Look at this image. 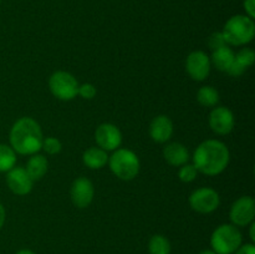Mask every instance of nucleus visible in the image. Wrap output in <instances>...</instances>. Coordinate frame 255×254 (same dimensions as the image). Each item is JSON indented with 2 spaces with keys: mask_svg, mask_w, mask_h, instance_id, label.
I'll return each mask as SVG.
<instances>
[{
  "mask_svg": "<svg viewBox=\"0 0 255 254\" xmlns=\"http://www.w3.org/2000/svg\"><path fill=\"white\" fill-rule=\"evenodd\" d=\"M243 244V236L232 223L221 224L211 236V249L217 254H233Z\"/></svg>",
  "mask_w": 255,
  "mask_h": 254,
  "instance_id": "obj_5",
  "label": "nucleus"
},
{
  "mask_svg": "<svg viewBox=\"0 0 255 254\" xmlns=\"http://www.w3.org/2000/svg\"><path fill=\"white\" fill-rule=\"evenodd\" d=\"M41 149H44L47 154L50 156H54L61 152L62 149V143L59 138L56 137H46V138L42 139V146Z\"/></svg>",
  "mask_w": 255,
  "mask_h": 254,
  "instance_id": "obj_24",
  "label": "nucleus"
},
{
  "mask_svg": "<svg viewBox=\"0 0 255 254\" xmlns=\"http://www.w3.org/2000/svg\"><path fill=\"white\" fill-rule=\"evenodd\" d=\"M255 217V202L251 196H242L232 204L229 211V219L233 226L248 227L253 223Z\"/></svg>",
  "mask_w": 255,
  "mask_h": 254,
  "instance_id": "obj_8",
  "label": "nucleus"
},
{
  "mask_svg": "<svg viewBox=\"0 0 255 254\" xmlns=\"http://www.w3.org/2000/svg\"><path fill=\"white\" fill-rule=\"evenodd\" d=\"M231 152L224 142L219 139H206L197 146L193 153V164L199 173L214 177L228 167Z\"/></svg>",
  "mask_w": 255,
  "mask_h": 254,
  "instance_id": "obj_1",
  "label": "nucleus"
},
{
  "mask_svg": "<svg viewBox=\"0 0 255 254\" xmlns=\"http://www.w3.org/2000/svg\"><path fill=\"white\" fill-rule=\"evenodd\" d=\"M244 10H246V15L249 17L254 19L255 17V0H244L243 1Z\"/></svg>",
  "mask_w": 255,
  "mask_h": 254,
  "instance_id": "obj_28",
  "label": "nucleus"
},
{
  "mask_svg": "<svg viewBox=\"0 0 255 254\" xmlns=\"http://www.w3.org/2000/svg\"><path fill=\"white\" fill-rule=\"evenodd\" d=\"M211 62L217 70L219 71L227 72L231 66L233 65L234 59H236V52L233 51L232 47H229L228 45L226 46H222L219 49L213 50L212 51L211 56Z\"/></svg>",
  "mask_w": 255,
  "mask_h": 254,
  "instance_id": "obj_16",
  "label": "nucleus"
},
{
  "mask_svg": "<svg viewBox=\"0 0 255 254\" xmlns=\"http://www.w3.org/2000/svg\"><path fill=\"white\" fill-rule=\"evenodd\" d=\"M82 162L90 169H101L109 162V154L100 147H90L82 153Z\"/></svg>",
  "mask_w": 255,
  "mask_h": 254,
  "instance_id": "obj_18",
  "label": "nucleus"
},
{
  "mask_svg": "<svg viewBox=\"0 0 255 254\" xmlns=\"http://www.w3.org/2000/svg\"><path fill=\"white\" fill-rule=\"evenodd\" d=\"M163 157L167 163L173 167H181L188 163L189 152L183 143L172 142L163 148Z\"/></svg>",
  "mask_w": 255,
  "mask_h": 254,
  "instance_id": "obj_15",
  "label": "nucleus"
},
{
  "mask_svg": "<svg viewBox=\"0 0 255 254\" xmlns=\"http://www.w3.org/2000/svg\"><path fill=\"white\" fill-rule=\"evenodd\" d=\"M222 34L227 45L244 46L253 41L255 36L254 19L246 14L233 15L224 24Z\"/></svg>",
  "mask_w": 255,
  "mask_h": 254,
  "instance_id": "obj_3",
  "label": "nucleus"
},
{
  "mask_svg": "<svg viewBox=\"0 0 255 254\" xmlns=\"http://www.w3.org/2000/svg\"><path fill=\"white\" fill-rule=\"evenodd\" d=\"M212 62L207 52L202 50L192 51L186 59V71L194 81H204L211 74Z\"/></svg>",
  "mask_w": 255,
  "mask_h": 254,
  "instance_id": "obj_9",
  "label": "nucleus"
},
{
  "mask_svg": "<svg viewBox=\"0 0 255 254\" xmlns=\"http://www.w3.org/2000/svg\"><path fill=\"white\" fill-rule=\"evenodd\" d=\"M208 124L212 131L221 136L229 134L236 126V117L232 110L226 106L214 107L208 117Z\"/></svg>",
  "mask_w": 255,
  "mask_h": 254,
  "instance_id": "obj_10",
  "label": "nucleus"
},
{
  "mask_svg": "<svg viewBox=\"0 0 255 254\" xmlns=\"http://www.w3.org/2000/svg\"><path fill=\"white\" fill-rule=\"evenodd\" d=\"M6 184L16 196H26L32 191L34 181L27 174L25 167L15 166L6 172Z\"/></svg>",
  "mask_w": 255,
  "mask_h": 254,
  "instance_id": "obj_13",
  "label": "nucleus"
},
{
  "mask_svg": "<svg viewBox=\"0 0 255 254\" xmlns=\"http://www.w3.org/2000/svg\"><path fill=\"white\" fill-rule=\"evenodd\" d=\"M249 238H251L252 243L255 242V222L249 224Z\"/></svg>",
  "mask_w": 255,
  "mask_h": 254,
  "instance_id": "obj_30",
  "label": "nucleus"
},
{
  "mask_svg": "<svg viewBox=\"0 0 255 254\" xmlns=\"http://www.w3.org/2000/svg\"><path fill=\"white\" fill-rule=\"evenodd\" d=\"M25 169H26L27 174L31 177L32 181H40L49 171V161L44 154H31L30 158L27 159Z\"/></svg>",
  "mask_w": 255,
  "mask_h": 254,
  "instance_id": "obj_17",
  "label": "nucleus"
},
{
  "mask_svg": "<svg viewBox=\"0 0 255 254\" xmlns=\"http://www.w3.org/2000/svg\"><path fill=\"white\" fill-rule=\"evenodd\" d=\"M188 202L191 208L197 213L209 214L218 209L221 204V197L216 189L211 187H201L192 192Z\"/></svg>",
  "mask_w": 255,
  "mask_h": 254,
  "instance_id": "obj_7",
  "label": "nucleus"
},
{
  "mask_svg": "<svg viewBox=\"0 0 255 254\" xmlns=\"http://www.w3.org/2000/svg\"><path fill=\"white\" fill-rule=\"evenodd\" d=\"M5 221H6V211H5L4 206H2L1 202H0V231H1V228L4 227Z\"/></svg>",
  "mask_w": 255,
  "mask_h": 254,
  "instance_id": "obj_29",
  "label": "nucleus"
},
{
  "mask_svg": "<svg viewBox=\"0 0 255 254\" xmlns=\"http://www.w3.org/2000/svg\"><path fill=\"white\" fill-rule=\"evenodd\" d=\"M198 254H217V253L214 251H212V249H203V251L199 252Z\"/></svg>",
  "mask_w": 255,
  "mask_h": 254,
  "instance_id": "obj_32",
  "label": "nucleus"
},
{
  "mask_svg": "<svg viewBox=\"0 0 255 254\" xmlns=\"http://www.w3.org/2000/svg\"><path fill=\"white\" fill-rule=\"evenodd\" d=\"M41 127L32 117H20L14 122L9 133L10 147L16 154L31 156L37 153L42 146Z\"/></svg>",
  "mask_w": 255,
  "mask_h": 254,
  "instance_id": "obj_2",
  "label": "nucleus"
},
{
  "mask_svg": "<svg viewBox=\"0 0 255 254\" xmlns=\"http://www.w3.org/2000/svg\"><path fill=\"white\" fill-rule=\"evenodd\" d=\"M16 164V153L10 144L0 143V172L6 173Z\"/></svg>",
  "mask_w": 255,
  "mask_h": 254,
  "instance_id": "obj_21",
  "label": "nucleus"
},
{
  "mask_svg": "<svg viewBox=\"0 0 255 254\" xmlns=\"http://www.w3.org/2000/svg\"><path fill=\"white\" fill-rule=\"evenodd\" d=\"M173 122L166 115L156 116L149 124V136L157 143H166L173 136Z\"/></svg>",
  "mask_w": 255,
  "mask_h": 254,
  "instance_id": "obj_14",
  "label": "nucleus"
},
{
  "mask_svg": "<svg viewBox=\"0 0 255 254\" xmlns=\"http://www.w3.org/2000/svg\"><path fill=\"white\" fill-rule=\"evenodd\" d=\"M79 82L70 72L59 70L49 77V89L52 96L61 101H71L77 96Z\"/></svg>",
  "mask_w": 255,
  "mask_h": 254,
  "instance_id": "obj_6",
  "label": "nucleus"
},
{
  "mask_svg": "<svg viewBox=\"0 0 255 254\" xmlns=\"http://www.w3.org/2000/svg\"><path fill=\"white\" fill-rule=\"evenodd\" d=\"M110 169L121 181H132L139 173L141 162L138 156L128 148H117L109 156Z\"/></svg>",
  "mask_w": 255,
  "mask_h": 254,
  "instance_id": "obj_4",
  "label": "nucleus"
},
{
  "mask_svg": "<svg viewBox=\"0 0 255 254\" xmlns=\"http://www.w3.org/2000/svg\"><path fill=\"white\" fill-rule=\"evenodd\" d=\"M95 139H96L97 147L105 149L106 152L120 148L122 143L121 129L114 124L105 122L101 124L95 131Z\"/></svg>",
  "mask_w": 255,
  "mask_h": 254,
  "instance_id": "obj_11",
  "label": "nucleus"
},
{
  "mask_svg": "<svg viewBox=\"0 0 255 254\" xmlns=\"http://www.w3.org/2000/svg\"><path fill=\"white\" fill-rule=\"evenodd\" d=\"M97 94L96 86L94 84H90V82H85V84L79 85V89H77V96L82 97L85 100H92Z\"/></svg>",
  "mask_w": 255,
  "mask_h": 254,
  "instance_id": "obj_25",
  "label": "nucleus"
},
{
  "mask_svg": "<svg viewBox=\"0 0 255 254\" xmlns=\"http://www.w3.org/2000/svg\"><path fill=\"white\" fill-rule=\"evenodd\" d=\"M70 197L75 207L80 209L87 208L94 201V183L86 177H79L72 182L71 188H70Z\"/></svg>",
  "mask_w": 255,
  "mask_h": 254,
  "instance_id": "obj_12",
  "label": "nucleus"
},
{
  "mask_svg": "<svg viewBox=\"0 0 255 254\" xmlns=\"http://www.w3.org/2000/svg\"><path fill=\"white\" fill-rule=\"evenodd\" d=\"M208 45H209V47H211L212 51H213V50L219 49V47H222V46H226V45H227L226 40H224L222 31L213 32V34L209 36Z\"/></svg>",
  "mask_w": 255,
  "mask_h": 254,
  "instance_id": "obj_26",
  "label": "nucleus"
},
{
  "mask_svg": "<svg viewBox=\"0 0 255 254\" xmlns=\"http://www.w3.org/2000/svg\"><path fill=\"white\" fill-rule=\"evenodd\" d=\"M15 254H36V253H35L34 251H31V249L25 248V249H20V251H17Z\"/></svg>",
  "mask_w": 255,
  "mask_h": 254,
  "instance_id": "obj_31",
  "label": "nucleus"
},
{
  "mask_svg": "<svg viewBox=\"0 0 255 254\" xmlns=\"http://www.w3.org/2000/svg\"><path fill=\"white\" fill-rule=\"evenodd\" d=\"M255 61V51L252 47H243L236 54V62L239 66L247 70L251 67Z\"/></svg>",
  "mask_w": 255,
  "mask_h": 254,
  "instance_id": "obj_22",
  "label": "nucleus"
},
{
  "mask_svg": "<svg viewBox=\"0 0 255 254\" xmlns=\"http://www.w3.org/2000/svg\"><path fill=\"white\" fill-rule=\"evenodd\" d=\"M171 242L163 234H154L148 241L149 254H171Z\"/></svg>",
  "mask_w": 255,
  "mask_h": 254,
  "instance_id": "obj_20",
  "label": "nucleus"
},
{
  "mask_svg": "<svg viewBox=\"0 0 255 254\" xmlns=\"http://www.w3.org/2000/svg\"><path fill=\"white\" fill-rule=\"evenodd\" d=\"M197 101L203 107H214L219 102V92L213 86H202L197 92Z\"/></svg>",
  "mask_w": 255,
  "mask_h": 254,
  "instance_id": "obj_19",
  "label": "nucleus"
},
{
  "mask_svg": "<svg viewBox=\"0 0 255 254\" xmlns=\"http://www.w3.org/2000/svg\"><path fill=\"white\" fill-rule=\"evenodd\" d=\"M233 254H255V246L254 243H246L242 244Z\"/></svg>",
  "mask_w": 255,
  "mask_h": 254,
  "instance_id": "obj_27",
  "label": "nucleus"
},
{
  "mask_svg": "<svg viewBox=\"0 0 255 254\" xmlns=\"http://www.w3.org/2000/svg\"><path fill=\"white\" fill-rule=\"evenodd\" d=\"M198 173V169L196 168V166L193 163H186L179 167L178 178L183 183H191V182H193L197 178Z\"/></svg>",
  "mask_w": 255,
  "mask_h": 254,
  "instance_id": "obj_23",
  "label": "nucleus"
},
{
  "mask_svg": "<svg viewBox=\"0 0 255 254\" xmlns=\"http://www.w3.org/2000/svg\"><path fill=\"white\" fill-rule=\"evenodd\" d=\"M0 2H1V0H0Z\"/></svg>",
  "mask_w": 255,
  "mask_h": 254,
  "instance_id": "obj_33",
  "label": "nucleus"
}]
</instances>
